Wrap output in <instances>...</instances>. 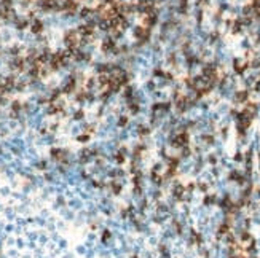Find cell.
<instances>
[{"instance_id":"1","label":"cell","mask_w":260,"mask_h":258,"mask_svg":"<svg viewBox=\"0 0 260 258\" xmlns=\"http://www.w3.org/2000/svg\"><path fill=\"white\" fill-rule=\"evenodd\" d=\"M42 29H43V24L37 19V21H34V24H32V32L34 33H38V32H42Z\"/></svg>"},{"instance_id":"2","label":"cell","mask_w":260,"mask_h":258,"mask_svg":"<svg viewBox=\"0 0 260 258\" xmlns=\"http://www.w3.org/2000/svg\"><path fill=\"white\" fill-rule=\"evenodd\" d=\"M11 108H13V112H15V113H18L19 110H21V102H18V100H15V102H13V105H11Z\"/></svg>"},{"instance_id":"3","label":"cell","mask_w":260,"mask_h":258,"mask_svg":"<svg viewBox=\"0 0 260 258\" xmlns=\"http://www.w3.org/2000/svg\"><path fill=\"white\" fill-rule=\"evenodd\" d=\"M126 123H128V118L126 116H121L120 120H118V124H120V126H124Z\"/></svg>"},{"instance_id":"4","label":"cell","mask_w":260,"mask_h":258,"mask_svg":"<svg viewBox=\"0 0 260 258\" xmlns=\"http://www.w3.org/2000/svg\"><path fill=\"white\" fill-rule=\"evenodd\" d=\"M26 26H27V21H24V19H22V21H18V29H24Z\"/></svg>"},{"instance_id":"5","label":"cell","mask_w":260,"mask_h":258,"mask_svg":"<svg viewBox=\"0 0 260 258\" xmlns=\"http://www.w3.org/2000/svg\"><path fill=\"white\" fill-rule=\"evenodd\" d=\"M73 118H75V120H82V118H83V112H82V110H80V112H77Z\"/></svg>"},{"instance_id":"6","label":"cell","mask_w":260,"mask_h":258,"mask_svg":"<svg viewBox=\"0 0 260 258\" xmlns=\"http://www.w3.org/2000/svg\"><path fill=\"white\" fill-rule=\"evenodd\" d=\"M88 139H89L88 135H80V137H78V140H82V142H86Z\"/></svg>"}]
</instances>
